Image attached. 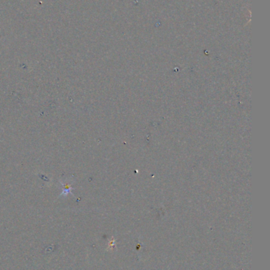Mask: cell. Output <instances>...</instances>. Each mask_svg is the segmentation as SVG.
Returning <instances> with one entry per match:
<instances>
[{"label":"cell","mask_w":270,"mask_h":270,"mask_svg":"<svg viewBox=\"0 0 270 270\" xmlns=\"http://www.w3.org/2000/svg\"><path fill=\"white\" fill-rule=\"evenodd\" d=\"M61 184H62V186H63V187H64L63 190H62L61 195H64V196H66L68 194H70V193H71V190H73V188L71 187V186L68 185V184L63 183V182H61Z\"/></svg>","instance_id":"1"}]
</instances>
